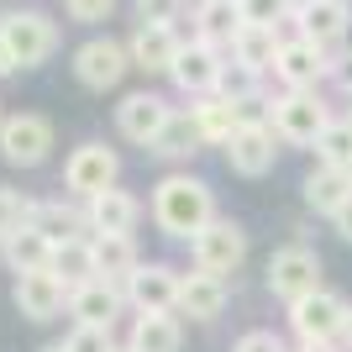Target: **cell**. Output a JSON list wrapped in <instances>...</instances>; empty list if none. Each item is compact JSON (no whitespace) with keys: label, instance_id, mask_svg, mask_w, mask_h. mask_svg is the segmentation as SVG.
Instances as JSON below:
<instances>
[{"label":"cell","instance_id":"9","mask_svg":"<svg viewBox=\"0 0 352 352\" xmlns=\"http://www.w3.org/2000/svg\"><path fill=\"white\" fill-rule=\"evenodd\" d=\"M268 289L279 294V300H305V294L321 289V258L310 248H279L268 258Z\"/></svg>","mask_w":352,"mask_h":352},{"label":"cell","instance_id":"14","mask_svg":"<svg viewBox=\"0 0 352 352\" xmlns=\"http://www.w3.org/2000/svg\"><path fill=\"white\" fill-rule=\"evenodd\" d=\"M294 21H300V37L321 47H342L352 21V0H294Z\"/></svg>","mask_w":352,"mask_h":352},{"label":"cell","instance_id":"12","mask_svg":"<svg viewBox=\"0 0 352 352\" xmlns=\"http://www.w3.org/2000/svg\"><path fill=\"white\" fill-rule=\"evenodd\" d=\"M274 158H279V132L268 126V121H248V126H236V137L226 142V163H232L236 174H268L274 168Z\"/></svg>","mask_w":352,"mask_h":352},{"label":"cell","instance_id":"5","mask_svg":"<svg viewBox=\"0 0 352 352\" xmlns=\"http://www.w3.org/2000/svg\"><path fill=\"white\" fill-rule=\"evenodd\" d=\"M116 174H121V158H116L105 142L74 147L69 163H63V184H69L74 195H85V200H95V195H105V190H116Z\"/></svg>","mask_w":352,"mask_h":352},{"label":"cell","instance_id":"37","mask_svg":"<svg viewBox=\"0 0 352 352\" xmlns=\"http://www.w3.org/2000/svg\"><path fill=\"white\" fill-rule=\"evenodd\" d=\"M111 6H116V0H63V11H69L74 21H105Z\"/></svg>","mask_w":352,"mask_h":352},{"label":"cell","instance_id":"35","mask_svg":"<svg viewBox=\"0 0 352 352\" xmlns=\"http://www.w3.org/2000/svg\"><path fill=\"white\" fill-rule=\"evenodd\" d=\"M69 352H116V342H111V326H74L69 342H63Z\"/></svg>","mask_w":352,"mask_h":352},{"label":"cell","instance_id":"28","mask_svg":"<svg viewBox=\"0 0 352 352\" xmlns=\"http://www.w3.org/2000/svg\"><path fill=\"white\" fill-rule=\"evenodd\" d=\"M347 195H352V168H331V163L310 168V179H305V200H310L316 210H326V216H331V210H337Z\"/></svg>","mask_w":352,"mask_h":352},{"label":"cell","instance_id":"34","mask_svg":"<svg viewBox=\"0 0 352 352\" xmlns=\"http://www.w3.org/2000/svg\"><path fill=\"white\" fill-rule=\"evenodd\" d=\"M27 221H32V200H21L16 190H6V184H0V242H6L11 232H21Z\"/></svg>","mask_w":352,"mask_h":352},{"label":"cell","instance_id":"24","mask_svg":"<svg viewBox=\"0 0 352 352\" xmlns=\"http://www.w3.org/2000/svg\"><path fill=\"white\" fill-rule=\"evenodd\" d=\"M6 263H11L16 279H21V274H47V263H53V242H47L37 226H21V232L6 236Z\"/></svg>","mask_w":352,"mask_h":352},{"label":"cell","instance_id":"29","mask_svg":"<svg viewBox=\"0 0 352 352\" xmlns=\"http://www.w3.org/2000/svg\"><path fill=\"white\" fill-rule=\"evenodd\" d=\"M95 268H100V279H132L137 268V242L132 236H95Z\"/></svg>","mask_w":352,"mask_h":352},{"label":"cell","instance_id":"36","mask_svg":"<svg viewBox=\"0 0 352 352\" xmlns=\"http://www.w3.org/2000/svg\"><path fill=\"white\" fill-rule=\"evenodd\" d=\"M179 11H184V0H137V21H163V27H174Z\"/></svg>","mask_w":352,"mask_h":352},{"label":"cell","instance_id":"43","mask_svg":"<svg viewBox=\"0 0 352 352\" xmlns=\"http://www.w3.org/2000/svg\"><path fill=\"white\" fill-rule=\"evenodd\" d=\"M342 337H347V342H352V305H347V326H342Z\"/></svg>","mask_w":352,"mask_h":352},{"label":"cell","instance_id":"20","mask_svg":"<svg viewBox=\"0 0 352 352\" xmlns=\"http://www.w3.org/2000/svg\"><path fill=\"white\" fill-rule=\"evenodd\" d=\"M179 310L190 316V321H216L221 310H226V279H216V274H184L179 279Z\"/></svg>","mask_w":352,"mask_h":352},{"label":"cell","instance_id":"31","mask_svg":"<svg viewBox=\"0 0 352 352\" xmlns=\"http://www.w3.org/2000/svg\"><path fill=\"white\" fill-rule=\"evenodd\" d=\"M27 226H37V232L47 236V242H63V236H79L74 226H79V216L74 210H63L58 200H47V206H32V221Z\"/></svg>","mask_w":352,"mask_h":352},{"label":"cell","instance_id":"4","mask_svg":"<svg viewBox=\"0 0 352 352\" xmlns=\"http://www.w3.org/2000/svg\"><path fill=\"white\" fill-rule=\"evenodd\" d=\"M190 252H195V263L206 268V274L226 279V274H236V268H242V258H248V232H242L236 221L216 216L206 232L190 242Z\"/></svg>","mask_w":352,"mask_h":352},{"label":"cell","instance_id":"25","mask_svg":"<svg viewBox=\"0 0 352 352\" xmlns=\"http://www.w3.org/2000/svg\"><path fill=\"white\" fill-rule=\"evenodd\" d=\"M200 142H206V132H200L195 111H174V116H168V126L153 137V147H147V153H158V158L179 163V158H190V153H200Z\"/></svg>","mask_w":352,"mask_h":352},{"label":"cell","instance_id":"19","mask_svg":"<svg viewBox=\"0 0 352 352\" xmlns=\"http://www.w3.org/2000/svg\"><path fill=\"white\" fill-rule=\"evenodd\" d=\"M121 300H126V289H116L111 279H89L69 294V316L85 326H111L121 316Z\"/></svg>","mask_w":352,"mask_h":352},{"label":"cell","instance_id":"39","mask_svg":"<svg viewBox=\"0 0 352 352\" xmlns=\"http://www.w3.org/2000/svg\"><path fill=\"white\" fill-rule=\"evenodd\" d=\"M331 53H337V47H331ZM331 79H337V85L352 95V47H342L337 58H331Z\"/></svg>","mask_w":352,"mask_h":352},{"label":"cell","instance_id":"11","mask_svg":"<svg viewBox=\"0 0 352 352\" xmlns=\"http://www.w3.org/2000/svg\"><path fill=\"white\" fill-rule=\"evenodd\" d=\"M168 116H174V105L163 100V95H153V89H132V95L116 105L121 137H126V142H142V147H153V137L168 126Z\"/></svg>","mask_w":352,"mask_h":352},{"label":"cell","instance_id":"47","mask_svg":"<svg viewBox=\"0 0 352 352\" xmlns=\"http://www.w3.org/2000/svg\"><path fill=\"white\" fill-rule=\"evenodd\" d=\"M347 116H352V111H347Z\"/></svg>","mask_w":352,"mask_h":352},{"label":"cell","instance_id":"38","mask_svg":"<svg viewBox=\"0 0 352 352\" xmlns=\"http://www.w3.org/2000/svg\"><path fill=\"white\" fill-rule=\"evenodd\" d=\"M232 352H284V342L274 331H248V337H236Z\"/></svg>","mask_w":352,"mask_h":352},{"label":"cell","instance_id":"27","mask_svg":"<svg viewBox=\"0 0 352 352\" xmlns=\"http://www.w3.org/2000/svg\"><path fill=\"white\" fill-rule=\"evenodd\" d=\"M195 121H200V132H206V142L226 147L236 137V126H242V105L226 100V95H200V105H190Z\"/></svg>","mask_w":352,"mask_h":352},{"label":"cell","instance_id":"10","mask_svg":"<svg viewBox=\"0 0 352 352\" xmlns=\"http://www.w3.org/2000/svg\"><path fill=\"white\" fill-rule=\"evenodd\" d=\"M274 74L284 79V89H316L331 74V47L310 43V37H284L279 58H274Z\"/></svg>","mask_w":352,"mask_h":352},{"label":"cell","instance_id":"3","mask_svg":"<svg viewBox=\"0 0 352 352\" xmlns=\"http://www.w3.org/2000/svg\"><path fill=\"white\" fill-rule=\"evenodd\" d=\"M0 37L11 47L16 69H37V63H47L58 53V27L43 11H6L0 16Z\"/></svg>","mask_w":352,"mask_h":352},{"label":"cell","instance_id":"8","mask_svg":"<svg viewBox=\"0 0 352 352\" xmlns=\"http://www.w3.org/2000/svg\"><path fill=\"white\" fill-rule=\"evenodd\" d=\"M47 147H53V121H47V116H32V111L6 116V126H0V158H6V163H16V168H37V163L47 158Z\"/></svg>","mask_w":352,"mask_h":352},{"label":"cell","instance_id":"41","mask_svg":"<svg viewBox=\"0 0 352 352\" xmlns=\"http://www.w3.org/2000/svg\"><path fill=\"white\" fill-rule=\"evenodd\" d=\"M6 74H16V58H11V47H6V37H0V79Z\"/></svg>","mask_w":352,"mask_h":352},{"label":"cell","instance_id":"32","mask_svg":"<svg viewBox=\"0 0 352 352\" xmlns=\"http://www.w3.org/2000/svg\"><path fill=\"white\" fill-rule=\"evenodd\" d=\"M216 95H226V100H252V95H258V69H248V63H226V69H221V79H216Z\"/></svg>","mask_w":352,"mask_h":352},{"label":"cell","instance_id":"18","mask_svg":"<svg viewBox=\"0 0 352 352\" xmlns=\"http://www.w3.org/2000/svg\"><path fill=\"white\" fill-rule=\"evenodd\" d=\"M137 221H142V206H137L126 190H105L85 206V226L95 236H132Z\"/></svg>","mask_w":352,"mask_h":352},{"label":"cell","instance_id":"26","mask_svg":"<svg viewBox=\"0 0 352 352\" xmlns=\"http://www.w3.org/2000/svg\"><path fill=\"white\" fill-rule=\"evenodd\" d=\"M279 47H284L279 27H252V21H242V32H236V43H232V58L258 69V74H268L274 58H279Z\"/></svg>","mask_w":352,"mask_h":352},{"label":"cell","instance_id":"46","mask_svg":"<svg viewBox=\"0 0 352 352\" xmlns=\"http://www.w3.org/2000/svg\"><path fill=\"white\" fill-rule=\"evenodd\" d=\"M0 126H6V116H0Z\"/></svg>","mask_w":352,"mask_h":352},{"label":"cell","instance_id":"40","mask_svg":"<svg viewBox=\"0 0 352 352\" xmlns=\"http://www.w3.org/2000/svg\"><path fill=\"white\" fill-rule=\"evenodd\" d=\"M331 221H337V232H342V236H347V242H352V195H347V200H342L337 210H331Z\"/></svg>","mask_w":352,"mask_h":352},{"label":"cell","instance_id":"22","mask_svg":"<svg viewBox=\"0 0 352 352\" xmlns=\"http://www.w3.org/2000/svg\"><path fill=\"white\" fill-rule=\"evenodd\" d=\"M236 32H242V11L236 0H200L195 6V37L210 47H232Z\"/></svg>","mask_w":352,"mask_h":352},{"label":"cell","instance_id":"42","mask_svg":"<svg viewBox=\"0 0 352 352\" xmlns=\"http://www.w3.org/2000/svg\"><path fill=\"white\" fill-rule=\"evenodd\" d=\"M300 352H337V342H300Z\"/></svg>","mask_w":352,"mask_h":352},{"label":"cell","instance_id":"30","mask_svg":"<svg viewBox=\"0 0 352 352\" xmlns=\"http://www.w3.org/2000/svg\"><path fill=\"white\" fill-rule=\"evenodd\" d=\"M316 158L331 168H352V116H331L326 132L316 137Z\"/></svg>","mask_w":352,"mask_h":352},{"label":"cell","instance_id":"44","mask_svg":"<svg viewBox=\"0 0 352 352\" xmlns=\"http://www.w3.org/2000/svg\"><path fill=\"white\" fill-rule=\"evenodd\" d=\"M43 352H69V347H63V342H53V347H43Z\"/></svg>","mask_w":352,"mask_h":352},{"label":"cell","instance_id":"6","mask_svg":"<svg viewBox=\"0 0 352 352\" xmlns=\"http://www.w3.org/2000/svg\"><path fill=\"white\" fill-rule=\"evenodd\" d=\"M289 326L300 342H337L342 326H347V300L331 289H316L289 305Z\"/></svg>","mask_w":352,"mask_h":352},{"label":"cell","instance_id":"17","mask_svg":"<svg viewBox=\"0 0 352 352\" xmlns=\"http://www.w3.org/2000/svg\"><path fill=\"white\" fill-rule=\"evenodd\" d=\"M69 284L58 279V274H21L16 279V310L27 316V321H53V316H63V305H69Z\"/></svg>","mask_w":352,"mask_h":352},{"label":"cell","instance_id":"21","mask_svg":"<svg viewBox=\"0 0 352 352\" xmlns=\"http://www.w3.org/2000/svg\"><path fill=\"white\" fill-rule=\"evenodd\" d=\"M47 274H58L69 289L100 279V268H95V242H89V236H63V242H53V263H47Z\"/></svg>","mask_w":352,"mask_h":352},{"label":"cell","instance_id":"23","mask_svg":"<svg viewBox=\"0 0 352 352\" xmlns=\"http://www.w3.org/2000/svg\"><path fill=\"white\" fill-rule=\"evenodd\" d=\"M132 352H179L184 347V326H179L174 310H158V316H137L132 337H126Z\"/></svg>","mask_w":352,"mask_h":352},{"label":"cell","instance_id":"7","mask_svg":"<svg viewBox=\"0 0 352 352\" xmlns=\"http://www.w3.org/2000/svg\"><path fill=\"white\" fill-rule=\"evenodd\" d=\"M126 69H132V53L121 43H111V37H89L79 53H74V79L85 89H116L121 79H126Z\"/></svg>","mask_w":352,"mask_h":352},{"label":"cell","instance_id":"45","mask_svg":"<svg viewBox=\"0 0 352 352\" xmlns=\"http://www.w3.org/2000/svg\"><path fill=\"white\" fill-rule=\"evenodd\" d=\"M116 352H132V347H116Z\"/></svg>","mask_w":352,"mask_h":352},{"label":"cell","instance_id":"13","mask_svg":"<svg viewBox=\"0 0 352 352\" xmlns=\"http://www.w3.org/2000/svg\"><path fill=\"white\" fill-rule=\"evenodd\" d=\"M221 69H226V63H221V47L190 37V43L179 47V58H174V69H168V79H174L184 95H216Z\"/></svg>","mask_w":352,"mask_h":352},{"label":"cell","instance_id":"1","mask_svg":"<svg viewBox=\"0 0 352 352\" xmlns=\"http://www.w3.org/2000/svg\"><path fill=\"white\" fill-rule=\"evenodd\" d=\"M153 221H158V232L195 242V236L216 221L210 184H206V179H195V174H168L158 190H153Z\"/></svg>","mask_w":352,"mask_h":352},{"label":"cell","instance_id":"33","mask_svg":"<svg viewBox=\"0 0 352 352\" xmlns=\"http://www.w3.org/2000/svg\"><path fill=\"white\" fill-rule=\"evenodd\" d=\"M236 11L252 27H279L284 16H294V0H236Z\"/></svg>","mask_w":352,"mask_h":352},{"label":"cell","instance_id":"16","mask_svg":"<svg viewBox=\"0 0 352 352\" xmlns=\"http://www.w3.org/2000/svg\"><path fill=\"white\" fill-rule=\"evenodd\" d=\"M179 47H184V37H179L174 27H163V21H142V27L132 32L126 53H132V69L168 74V69H174V58H179Z\"/></svg>","mask_w":352,"mask_h":352},{"label":"cell","instance_id":"15","mask_svg":"<svg viewBox=\"0 0 352 352\" xmlns=\"http://www.w3.org/2000/svg\"><path fill=\"white\" fill-rule=\"evenodd\" d=\"M126 300L137 305V316L179 310V274L168 263H142L132 279H126Z\"/></svg>","mask_w":352,"mask_h":352},{"label":"cell","instance_id":"2","mask_svg":"<svg viewBox=\"0 0 352 352\" xmlns=\"http://www.w3.org/2000/svg\"><path fill=\"white\" fill-rule=\"evenodd\" d=\"M268 126L279 132V142H294V147H316V137L326 132L331 111L321 105L316 89H284L279 100H268Z\"/></svg>","mask_w":352,"mask_h":352}]
</instances>
